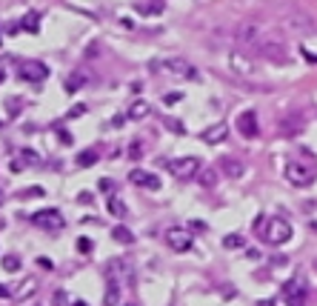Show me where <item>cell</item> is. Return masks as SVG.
I'll return each mask as SVG.
<instances>
[{
  "label": "cell",
  "mask_w": 317,
  "mask_h": 306,
  "mask_svg": "<svg viewBox=\"0 0 317 306\" xmlns=\"http://www.w3.org/2000/svg\"><path fill=\"white\" fill-rule=\"evenodd\" d=\"M257 235H260L269 246H283V243H289L292 240V223L289 220H283V217H260L257 220Z\"/></svg>",
  "instance_id": "obj_1"
},
{
  "label": "cell",
  "mask_w": 317,
  "mask_h": 306,
  "mask_svg": "<svg viewBox=\"0 0 317 306\" xmlns=\"http://www.w3.org/2000/svg\"><path fill=\"white\" fill-rule=\"evenodd\" d=\"M286 181L292 183L295 189H306L317 181V163L315 160H303V158H292L286 163Z\"/></svg>",
  "instance_id": "obj_2"
},
{
  "label": "cell",
  "mask_w": 317,
  "mask_h": 306,
  "mask_svg": "<svg viewBox=\"0 0 317 306\" xmlns=\"http://www.w3.org/2000/svg\"><path fill=\"white\" fill-rule=\"evenodd\" d=\"M229 69H232V72H235L238 78H243V80H254L257 75H260L257 63H254V60H251L246 52H240V49L229 55Z\"/></svg>",
  "instance_id": "obj_3"
},
{
  "label": "cell",
  "mask_w": 317,
  "mask_h": 306,
  "mask_svg": "<svg viewBox=\"0 0 317 306\" xmlns=\"http://www.w3.org/2000/svg\"><path fill=\"white\" fill-rule=\"evenodd\" d=\"M283 298L289 306H303L309 298V286H306V278L303 275H297L292 281H286L283 284Z\"/></svg>",
  "instance_id": "obj_4"
},
{
  "label": "cell",
  "mask_w": 317,
  "mask_h": 306,
  "mask_svg": "<svg viewBox=\"0 0 317 306\" xmlns=\"http://www.w3.org/2000/svg\"><path fill=\"white\" fill-rule=\"evenodd\" d=\"M169 172L177 178V181H189L194 178L197 172H200V158H194V155H186V158H174L169 163Z\"/></svg>",
  "instance_id": "obj_5"
},
{
  "label": "cell",
  "mask_w": 317,
  "mask_h": 306,
  "mask_svg": "<svg viewBox=\"0 0 317 306\" xmlns=\"http://www.w3.org/2000/svg\"><path fill=\"white\" fill-rule=\"evenodd\" d=\"M163 66H166V72H169L171 78H180V80H197L200 78L197 69H194L189 60H183V57H171V60H166Z\"/></svg>",
  "instance_id": "obj_6"
},
{
  "label": "cell",
  "mask_w": 317,
  "mask_h": 306,
  "mask_svg": "<svg viewBox=\"0 0 317 306\" xmlns=\"http://www.w3.org/2000/svg\"><path fill=\"white\" fill-rule=\"evenodd\" d=\"M32 223L40 229H63V215H60V209H37L32 215Z\"/></svg>",
  "instance_id": "obj_7"
},
{
  "label": "cell",
  "mask_w": 317,
  "mask_h": 306,
  "mask_svg": "<svg viewBox=\"0 0 317 306\" xmlns=\"http://www.w3.org/2000/svg\"><path fill=\"white\" fill-rule=\"evenodd\" d=\"M238 132L243 137H249V140H254V137L260 135V126H257V112H251V109L240 112L238 114Z\"/></svg>",
  "instance_id": "obj_8"
},
{
  "label": "cell",
  "mask_w": 317,
  "mask_h": 306,
  "mask_svg": "<svg viewBox=\"0 0 317 306\" xmlns=\"http://www.w3.org/2000/svg\"><path fill=\"white\" fill-rule=\"evenodd\" d=\"M166 243H169L174 252H189L192 249V235H189V229L171 226L169 232H166Z\"/></svg>",
  "instance_id": "obj_9"
},
{
  "label": "cell",
  "mask_w": 317,
  "mask_h": 306,
  "mask_svg": "<svg viewBox=\"0 0 317 306\" xmlns=\"http://www.w3.org/2000/svg\"><path fill=\"white\" fill-rule=\"evenodd\" d=\"M129 181L135 183V186H143V189H152V192H158V189H160V181H158V175H152V172H146V169H132V172H129Z\"/></svg>",
  "instance_id": "obj_10"
},
{
  "label": "cell",
  "mask_w": 317,
  "mask_h": 306,
  "mask_svg": "<svg viewBox=\"0 0 317 306\" xmlns=\"http://www.w3.org/2000/svg\"><path fill=\"white\" fill-rule=\"evenodd\" d=\"M229 135V126L226 123H215V126H209V129H203L200 132V140L203 143H209V146H217V143H223Z\"/></svg>",
  "instance_id": "obj_11"
},
{
  "label": "cell",
  "mask_w": 317,
  "mask_h": 306,
  "mask_svg": "<svg viewBox=\"0 0 317 306\" xmlns=\"http://www.w3.org/2000/svg\"><path fill=\"white\" fill-rule=\"evenodd\" d=\"M220 172H223L226 178H232V181H238V178L246 175V166H243V160L226 155V158H220Z\"/></svg>",
  "instance_id": "obj_12"
},
{
  "label": "cell",
  "mask_w": 317,
  "mask_h": 306,
  "mask_svg": "<svg viewBox=\"0 0 317 306\" xmlns=\"http://www.w3.org/2000/svg\"><path fill=\"white\" fill-rule=\"evenodd\" d=\"M17 75H20L23 80H32V83H37V80H46V78H49V69H46L43 63H23V66L17 69Z\"/></svg>",
  "instance_id": "obj_13"
},
{
  "label": "cell",
  "mask_w": 317,
  "mask_h": 306,
  "mask_svg": "<svg viewBox=\"0 0 317 306\" xmlns=\"http://www.w3.org/2000/svg\"><path fill=\"white\" fill-rule=\"evenodd\" d=\"M117 304H120V281H106L103 306H117Z\"/></svg>",
  "instance_id": "obj_14"
},
{
  "label": "cell",
  "mask_w": 317,
  "mask_h": 306,
  "mask_svg": "<svg viewBox=\"0 0 317 306\" xmlns=\"http://www.w3.org/2000/svg\"><path fill=\"white\" fill-rule=\"evenodd\" d=\"M34 289H37V281H34V278H26V281H23L20 286H17V289H14V301H26V298L32 295Z\"/></svg>",
  "instance_id": "obj_15"
},
{
  "label": "cell",
  "mask_w": 317,
  "mask_h": 306,
  "mask_svg": "<svg viewBox=\"0 0 317 306\" xmlns=\"http://www.w3.org/2000/svg\"><path fill=\"white\" fill-rule=\"evenodd\" d=\"M129 117H132V120H143V117H146L149 114V103L146 101H135L132 103V106H129Z\"/></svg>",
  "instance_id": "obj_16"
},
{
  "label": "cell",
  "mask_w": 317,
  "mask_h": 306,
  "mask_svg": "<svg viewBox=\"0 0 317 306\" xmlns=\"http://www.w3.org/2000/svg\"><path fill=\"white\" fill-rule=\"evenodd\" d=\"M20 29H23V32H32V34H37V29H40V14H37V11H29V14L23 17Z\"/></svg>",
  "instance_id": "obj_17"
},
{
  "label": "cell",
  "mask_w": 317,
  "mask_h": 306,
  "mask_svg": "<svg viewBox=\"0 0 317 306\" xmlns=\"http://www.w3.org/2000/svg\"><path fill=\"white\" fill-rule=\"evenodd\" d=\"M123 261H109V266H106V278L109 281H120V275H123Z\"/></svg>",
  "instance_id": "obj_18"
},
{
  "label": "cell",
  "mask_w": 317,
  "mask_h": 306,
  "mask_svg": "<svg viewBox=\"0 0 317 306\" xmlns=\"http://www.w3.org/2000/svg\"><path fill=\"white\" fill-rule=\"evenodd\" d=\"M197 181H200V186L209 189V186H215V183H217V172L215 169H200V172H197Z\"/></svg>",
  "instance_id": "obj_19"
},
{
  "label": "cell",
  "mask_w": 317,
  "mask_h": 306,
  "mask_svg": "<svg viewBox=\"0 0 317 306\" xmlns=\"http://www.w3.org/2000/svg\"><path fill=\"white\" fill-rule=\"evenodd\" d=\"M112 238L117 240V243H132V240H135V235H132L126 226H114L112 229Z\"/></svg>",
  "instance_id": "obj_20"
},
{
  "label": "cell",
  "mask_w": 317,
  "mask_h": 306,
  "mask_svg": "<svg viewBox=\"0 0 317 306\" xmlns=\"http://www.w3.org/2000/svg\"><path fill=\"white\" fill-rule=\"evenodd\" d=\"M94 163H97V152H91V149H89V152H83V155L78 158L80 169H89V166H94Z\"/></svg>",
  "instance_id": "obj_21"
},
{
  "label": "cell",
  "mask_w": 317,
  "mask_h": 306,
  "mask_svg": "<svg viewBox=\"0 0 317 306\" xmlns=\"http://www.w3.org/2000/svg\"><path fill=\"white\" fill-rule=\"evenodd\" d=\"M223 246H226V249H243L246 240H243V235H226V238H223Z\"/></svg>",
  "instance_id": "obj_22"
},
{
  "label": "cell",
  "mask_w": 317,
  "mask_h": 306,
  "mask_svg": "<svg viewBox=\"0 0 317 306\" xmlns=\"http://www.w3.org/2000/svg\"><path fill=\"white\" fill-rule=\"evenodd\" d=\"M3 269L6 272H20V258L17 255H6L3 258Z\"/></svg>",
  "instance_id": "obj_23"
},
{
  "label": "cell",
  "mask_w": 317,
  "mask_h": 306,
  "mask_svg": "<svg viewBox=\"0 0 317 306\" xmlns=\"http://www.w3.org/2000/svg\"><path fill=\"white\" fill-rule=\"evenodd\" d=\"M109 212H112L114 217H123V215H126L123 201H120V198H112V201H109Z\"/></svg>",
  "instance_id": "obj_24"
},
{
  "label": "cell",
  "mask_w": 317,
  "mask_h": 306,
  "mask_svg": "<svg viewBox=\"0 0 317 306\" xmlns=\"http://www.w3.org/2000/svg\"><path fill=\"white\" fill-rule=\"evenodd\" d=\"M78 252L80 255H89L91 252V240L89 238H78Z\"/></svg>",
  "instance_id": "obj_25"
},
{
  "label": "cell",
  "mask_w": 317,
  "mask_h": 306,
  "mask_svg": "<svg viewBox=\"0 0 317 306\" xmlns=\"http://www.w3.org/2000/svg\"><path fill=\"white\" fill-rule=\"evenodd\" d=\"M78 89H80V78L75 75V78H69V80H66V92H69V95H75Z\"/></svg>",
  "instance_id": "obj_26"
},
{
  "label": "cell",
  "mask_w": 317,
  "mask_h": 306,
  "mask_svg": "<svg viewBox=\"0 0 317 306\" xmlns=\"http://www.w3.org/2000/svg\"><path fill=\"white\" fill-rule=\"evenodd\" d=\"M57 140H60L63 146H72V143H75V140H72V135H69L66 129H57Z\"/></svg>",
  "instance_id": "obj_27"
},
{
  "label": "cell",
  "mask_w": 317,
  "mask_h": 306,
  "mask_svg": "<svg viewBox=\"0 0 317 306\" xmlns=\"http://www.w3.org/2000/svg\"><path fill=\"white\" fill-rule=\"evenodd\" d=\"M97 189H100V192H114V183L109 181V178H103V181L97 183Z\"/></svg>",
  "instance_id": "obj_28"
},
{
  "label": "cell",
  "mask_w": 317,
  "mask_h": 306,
  "mask_svg": "<svg viewBox=\"0 0 317 306\" xmlns=\"http://www.w3.org/2000/svg\"><path fill=\"white\" fill-rule=\"evenodd\" d=\"M20 158L26 160V163H34V160H37V155H34V149H23V152H20Z\"/></svg>",
  "instance_id": "obj_29"
},
{
  "label": "cell",
  "mask_w": 317,
  "mask_h": 306,
  "mask_svg": "<svg viewBox=\"0 0 317 306\" xmlns=\"http://www.w3.org/2000/svg\"><path fill=\"white\" fill-rule=\"evenodd\" d=\"M26 166H29L26 160H11V163H9V169H11V172H23Z\"/></svg>",
  "instance_id": "obj_30"
},
{
  "label": "cell",
  "mask_w": 317,
  "mask_h": 306,
  "mask_svg": "<svg viewBox=\"0 0 317 306\" xmlns=\"http://www.w3.org/2000/svg\"><path fill=\"white\" fill-rule=\"evenodd\" d=\"M129 158L140 160V143H132V146H129Z\"/></svg>",
  "instance_id": "obj_31"
},
{
  "label": "cell",
  "mask_w": 317,
  "mask_h": 306,
  "mask_svg": "<svg viewBox=\"0 0 317 306\" xmlns=\"http://www.w3.org/2000/svg\"><path fill=\"white\" fill-rule=\"evenodd\" d=\"M166 126H169V129H174L177 135H183V123H180V120H171V117H169V120H166Z\"/></svg>",
  "instance_id": "obj_32"
},
{
  "label": "cell",
  "mask_w": 317,
  "mask_h": 306,
  "mask_svg": "<svg viewBox=\"0 0 317 306\" xmlns=\"http://www.w3.org/2000/svg\"><path fill=\"white\" fill-rule=\"evenodd\" d=\"M149 9L155 11V14H160L163 11V0H149Z\"/></svg>",
  "instance_id": "obj_33"
},
{
  "label": "cell",
  "mask_w": 317,
  "mask_h": 306,
  "mask_svg": "<svg viewBox=\"0 0 317 306\" xmlns=\"http://www.w3.org/2000/svg\"><path fill=\"white\" fill-rule=\"evenodd\" d=\"M177 101H183L180 92H174V95H166V98H163V103H169V106H171V103H177Z\"/></svg>",
  "instance_id": "obj_34"
},
{
  "label": "cell",
  "mask_w": 317,
  "mask_h": 306,
  "mask_svg": "<svg viewBox=\"0 0 317 306\" xmlns=\"http://www.w3.org/2000/svg\"><path fill=\"white\" fill-rule=\"evenodd\" d=\"M55 306H66V292H63V289L55 292Z\"/></svg>",
  "instance_id": "obj_35"
},
{
  "label": "cell",
  "mask_w": 317,
  "mask_h": 306,
  "mask_svg": "<svg viewBox=\"0 0 317 306\" xmlns=\"http://www.w3.org/2000/svg\"><path fill=\"white\" fill-rule=\"evenodd\" d=\"M83 112H86V106H80V103H78V106H72V112H69V117H80Z\"/></svg>",
  "instance_id": "obj_36"
},
{
  "label": "cell",
  "mask_w": 317,
  "mask_h": 306,
  "mask_svg": "<svg viewBox=\"0 0 317 306\" xmlns=\"http://www.w3.org/2000/svg\"><path fill=\"white\" fill-rule=\"evenodd\" d=\"M189 226H192V229H197V232H203V229H206V223H203V220H192Z\"/></svg>",
  "instance_id": "obj_37"
},
{
  "label": "cell",
  "mask_w": 317,
  "mask_h": 306,
  "mask_svg": "<svg viewBox=\"0 0 317 306\" xmlns=\"http://www.w3.org/2000/svg\"><path fill=\"white\" fill-rule=\"evenodd\" d=\"M6 295H9V289H6V286L0 284V298H6Z\"/></svg>",
  "instance_id": "obj_38"
},
{
  "label": "cell",
  "mask_w": 317,
  "mask_h": 306,
  "mask_svg": "<svg viewBox=\"0 0 317 306\" xmlns=\"http://www.w3.org/2000/svg\"><path fill=\"white\" fill-rule=\"evenodd\" d=\"M75 306H86V301H75Z\"/></svg>",
  "instance_id": "obj_39"
},
{
  "label": "cell",
  "mask_w": 317,
  "mask_h": 306,
  "mask_svg": "<svg viewBox=\"0 0 317 306\" xmlns=\"http://www.w3.org/2000/svg\"><path fill=\"white\" fill-rule=\"evenodd\" d=\"M3 198H6V195H3V189H0V206H3Z\"/></svg>",
  "instance_id": "obj_40"
},
{
  "label": "cell",
  "mask_w": 317,
  "mask_h": 306,
  "mask_svg": "<svg viewBox=\"0 0 317 306\" xmlns=\"http://www.w3.org/2000/svg\"><path fill=\"white\" fill-rule=\"evenodd\" d=\"M126 306H135V304H126Z\"/></svg>",
  "instance_id": "obj_41"
},
{
  "label": "cell",
  "mask_w": 317,
  "mask_h": 306,
  "mask_svg": "<svg viewBox=\"0 0 317 306\" xmlns=\"http://www.w3.org/2000/svg\"><path fill=\"white\" fill-rule=\"evenodd\" d=\"M0 126H3V123H0Z\"/></svg>",
  "instance_id": "obj_42"
}]
</instances>
